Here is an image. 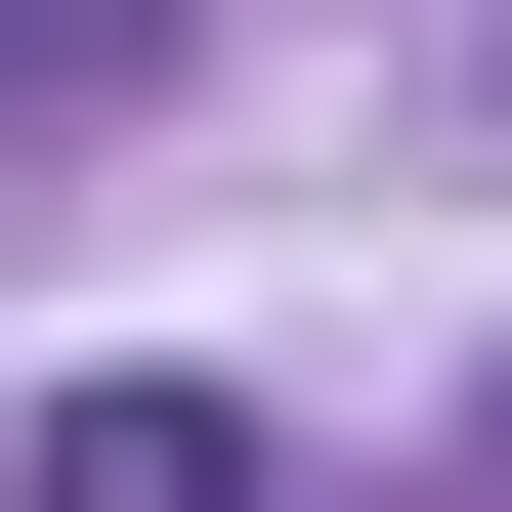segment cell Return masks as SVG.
<instances>
[{
  "instance_id": "6da1fadb",
  "label": "cell",
  "mask_w": 512,
  "mask_h": 512,
  "mask_svg": "<svg viewBox=\"0 0 512 512\" xmlns=\"http://www.w3.org/2000/svg\"><path fill=\"white\" fill-rule=\"evenodd\" d=\"M0 512H256V427H214V384H43V470H0Z\"/></svg>"
}]
</instances>
